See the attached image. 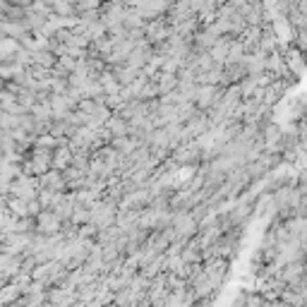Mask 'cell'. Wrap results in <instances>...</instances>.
<instances>
[{"label": "cell", "instance_id": "obj_1", "mask_svg": "<svg viewBox=\"0 0 307 307\" xmlns=\"http://www.w3.org/2000/svg\"><path fill=\"white\" fill-rule=\"evenodd\" d=\"M286 65L291 67V72H295V75H302L307 67V58L302 51H298V48H291L288 53H286Z\"/></svg>", "mask_w": 307, "mask_h": 307}]
</instances>
